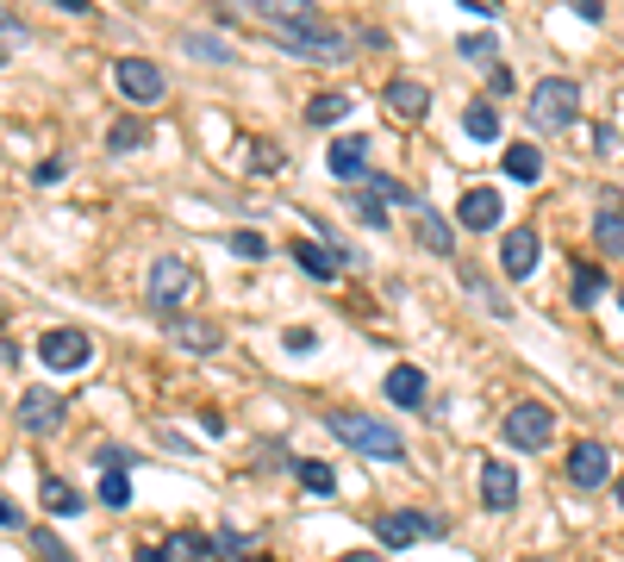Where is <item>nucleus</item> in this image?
<instances>
[{"label": "nucleus", "mask_w": 624, "mask_h": 562, "mask_svg": "<svg viewBox=\"0 0 624 562\" xmlns=\"http://www.w3.org/2000/svg\"><path fill=\"white\" fill-rule=\"evenodd\" d=\"M324 425H331V437H344V444L356 450V457H374V462H399V457H406L399 432L387 425V419H374V412L331 407V412H324Z\"/></svg>", "instance_id": "nucleus-1"}, {"label": "nucleus", "mask_w": 624, "mask_h": 562, "mask_svg": "<svg viewBox=\"0 0 624 562\" xmlns=\"http://www.w3.org/2000/svg\"><path fill=\"white\" fill-rule=\"evenodd\" d=\"M194 294H200V269L188 263V256H156V263H150L144 301H150V312H156V319H181Z\"/></svg>", "instance_id": "nucleus-2"}, {"label": "nucleus", "mask_w": 624, "mask_h": 562, "mask_svg": "<svg viewBox=\"0 0 624 562\" xmlns=\"http://www.w3.org/2000/svg\"><path fill=\"white\" fill-rule=\"evenodd\" d=\"M574 113H581V88H574L569 76H544L537 88H531V101H524V119H531V131H569Z\"/></svg>", "instance_id": "nucleus-3"}, {"label": "nucleus", "mask_w": 624, "mask_h": 562, "mask_svg": "<svg viewBox=\"0 0 624 562\" xmlns=\"http://www.w3.org/2000/svg\"><path fill=\"white\" fill-rule=\"evenodd\" d=\"M38 362H44L50 375H75V369L94 362V337L81 332V325H50L38 337Z\"/></svg>", "instance_id": "nucleus-4"}, {"label": "nucleus", "mask_w": 624, "mask_h": 562, "mask_svg": "<svg viewBox=\"0 0 624 562\" xmlns=\"http://www.w3.org/2000/svg\"><path fill=\"white\" fill-rule=\"evenodd\" d=\"M549 437H556V412L544 400H519L499 419V444H512V450H549Z\"/></svg>", "instance_id": "nucleus-5"}, {"label": "nucleus", "mask_w": 624, "mask_h": 562, "mask_svg": "<svg viewBox=\"0 0 624 562\" xmlns=\"http://www.w3.org/2000/svg\"><path fill=\"white\" fill-rule=\"evenodd\" d=\"M281 51L338 69V63H349V38L344 31H331V26H294V31H281Z\"/></svg>", "instance_id": "nucleus-6"}, {"label": "nucleus", "mask_w": 624, "mask_h": 562, "mask_svg": "<svg viewBox=\"0 0 624 562\" xmlns=\"http://www.w3.org/2000/svg\"><path fill=\"white\" fill-rule=\"evenodd\" d=\"M113 88H119L131 106H156L169 94V76H163L150 56H119V63H113Z\"/></svg>", "instance_id": "nucleus-7"}, {"label": "nucleus", "mask_w": 624, "mask_h": 562, "mask_svg": "<svg viewBox=\"0 0 624 562\" xmlns=\"http://www.w3.org/2000/svg\"><path fill=\"white\" fill-rule=\"evenodd\" d=\"M449 525L437 512H381L374 519V537L387 544V550H406V544H431V537H444Z\"/></svg>", "instance_id": "nucleus-8"}, {"label": "nucleus", "mask_w": 624, "mask_h": 562, "mask_svg": "<svg viewBox=\"0 0 624 562\" xmlns=\"http://www.w3.org/2000/svg\"><path fill=\"white\" fill-rule=\"evenodd\" d=\"M569 482L581 487V494H599V487L612 482V444H599V437L569 444Z\"/></svg>", "instance_id": "nucleus-9"}, {"label": "nucleus", "mask_w": 624, "mask_h": 562, "mask_svg": "<svg viewBox=\"0 0 624 562\" xmlns=\"http://www.w3.org/2000/svg\"><path fill=\"white\" fill-rule=\"evenodd\" d=\"M206 557H213V537L200 532H175L163 544H138L131 550V562H206Z\"/></svg>", "instance_id": "nucleus-10"}, {"label": "nucleus", "mask_w": 624, "mask_h": 562, "mask_svg": "<svg viewBox=\"0 0 624 562\" xmlns=\"http://www.w3.org/2000/svg\"><path fill=\"white\" fill-rule=\"evenodd\" d=\"M594 244H599V256H624V194H619V188H599Z\"/></svg>", "instance_id": "nucleus-11"}, {"label": "nucleus", "mask_w": 624, "mask_h": 562, "mask_svg": "<svg viewBox=\"0 0 624 562\" xmlns=\"http://www.w3.org/2000/svg\"><path fill=\"white\" fill-rule=\"evenodd\" d=\"M244 13H256V20H269V26L294 31V26H324V13L313 7V0H238Z\"/></svg>", "instance_id": "nucleus-12"}, {"label": "nucleus", "mask_w": 624, "mask_h": 562, "mask_svg": "<svg viewBox=\"0 0 624 562\" xmlns=\"http://www.w3.org/2000/svg\"><path fill=\"white\" fill-rule=\"evenodd\" d=\"M63 412H69V400L63 394H50V387H38V394H20V425L31 437H50L56 425H63Z\"/></svg>", "instance_id": "nucleus-13"}, {"label": "nucleus", "mask_w": 624, "mask_h": 562, "mask_svg": "<svg viewBox=\"0 0 624 562\" xmlns=\"http://www.w3.org/2000/svg\"><path fill=\"white\" fill-rule=\"evenodd\" d=\"M537 256H544V244H537V231L531 226H512L506 238H499V269L512 281H524L531 269H537Z\"/></svg>", "instance_id": "nucleus-14"}, {"label": "nucleus", "mask_w": 624, "mask_h": 562, "mask_svg": "<svg viewBox=\"0 0 624 562\" xmlns=\"http://www.w3.org/2000/svg\"><path fill=\"white\" fill-rule=\"evenodd\" d=\"M512 500H519V469H512V462H499V457H487V462H481V507L506 512Z\"/></svg>", "instance_id": "nucleus-15"}, {"label": "nucleus", "mask_w": 624, "mask_h": 562, "mask_svg": "<svg viewBox=\"0 0 624 562\" xmlns=\"http://www.w3.org/2000/svg\"><path fill=\"white\" fill-rule=\"evenodd\" d=\"M381 101H387V113H394V119H406V126H412V119H424V113H431V88H424V81H412V76H394L387 88H381Z\"/></svg>", "instance_id": "nucleus-16"}, {"label": "nucleus", "mask_w": 624, "mask_h": 562, "mask_svg": "<svg viewBox=\"0 0 624 562\" xmlns=\"http://www.w3.org/2000/svg\"><path fill=\"white\" fill-rule=\"evenodd\" d=\"M499 213H506V194H499V188H469V194L456 201V219L469 231H494Z\"/></svg>", "instance_id": "nucleus-17"}, {"label": "nucleus", "mask_w": 624, "mask_h": 562, "mask_svg": "<svg viewBox=\"0 0 624 562\" xmlns=\"http://www.w3.org/2000/svg\"><path fill=\"white\" fill-rule=\"evenodd\" d=\"M324 169L338 181H369V138H338L324 151Z\"/></svg>", "instance_id": "nucleus-18"}, {"label": "nucleus", "mask_w": 624, "mask_h": 562, "mask_svg": "<svg viewBox=\"0 0 624 562\" xmlns=\"http://www.w3.org/2000/svg\"><path fill=\"white\" fill-rule=\"evenodd\" d=\"M406 213H412V231H419L424 251H431V256H449V219H444V213L424 201V194H412V206H406Z\"/></svg>", "instance_id": "nucleus-19"}, {"label": "nucleus", "mask_w": 624, "mask_h": 562, "mask_svg": "<svg viewBox=\"0 0 624 562\" xmlns=\"http://www.w3.org/2000/svg\"><path fill=\"white\" fill-rule=\"evenodd\" d=\"M387 400H394V407H424V369H412V362H394V369H387Z\"/></svg>", "instance_id": "nucleus-20"}, {"label": "nucleus", "mask_w": 624, "mask_h": 562, "mask_svg": "<svg viewBox=\"0 0 624 562\" xmlns=\"http://www.w3.org/2000/svg\"><path fill=\"white\" fill-rule=\"evenodd\" d=\"M294 269H306L313 281H331L338 269H344V256L324 251V244H306V238H300V244H294Z\"/></svg>", "instance_id": "nucleus-21"}, {"label": "nucleus", "mask_w": 624, "mask_h": 562, "mask_svg": "<svg viewBox=\"0 0 624 562\" xmlns=\"http://www.w3.org/2000/svg\"><path fill=\"white\" fill-rule=\"evenodd\" d=\"M169 337L181 344V350H194V357H206V350H219V325H206V319H169Z\"/></svg>", "instance_id": "nucleus-22"}, {"label": "nucleus", "mask_w": 624, "mask_h": 562, "mask_svg": "<svg viewBox=\"0 0 624 562\" xmlns=\"http://www.w3.org/2000/svg\"><path fill=\"white\" fill-rule=\"evenodd\" d=\"M462 131L481 138V144H499V106L494 101H469L462 106Z\"/></svg>", "instance_id": "nucleus-23"}, {"label": "nucleus", "mask_w": 624, "mask_h": 562, "mask_svg": "<svg viewBox=\"0 0 624 562\" xmlns=\"http://www.w3.org/2000/svg\"><path fill=\"white\" fill-rule=\"evenodd\" d=\"M569 294H574V307H594L599 294H606V269H594V263H574V269H569Z\"/></svg>", "instance_id": "nucleus-24"}, {"label": "nucleus", "mask_w": 624, "mask_h": 562, "mask_svg": "<svg viewBox=\"0 0 624 562\" xmlns=\"http://www.w3.org/2000/svg\"><path fill=\"white\" fill-rule=\"evenodd\" d=\"M38 500H44V512H63V519H75V512H88V500L75 494L69 482H56V475H44V487H38Z\"/></svg>", "instance_id": "nucleus-25"}, {"label": "nucleus", "mask_w": 624, "mask_h": 562, "mask_svg": "<svg viewBox=\"0 0 624 562\" xmlns=\"http://www.w3.org/2000/svg\"><path fill=\"white\" fill-rule=\"evenodd\" d=\"M499 163H506V176H512V181H537V176H544V151H537V144H506Z\"/></svg>", "instance_id": "nucleus-26"}, {"label": "nucleus", "mask_w": 624, "mask_h": 562, "mask_svg": "<svg viewBox=\"0 0 624 562\" xmlns=\"http://www.w3.org/2000/svg\"><path fill=\"white\" fill-rule=\"evenodd\" d=\"M294 475H300V487H306V494H338V475H331V462H319V457L294 462Z\"/></svg>", "instance_id": "nucleus-27"}, {"label": "nucleus", "mask_w": 624, "mask_h": 562, "mask_svg": "<svg viewBox=\"0 0 624 562\" xmlns=\"http://www.w3.org/2000/svg\"><path fill=\"white\" fill-rule=\"evenodd\" d=\"M250 176H275V169H281V163H288V151H281V144H269V138H250Z\"/></svg>", "instance_id": "nucleus-28"}, {"label": "nucleus", "mask_w": 624, "mask_h": 562, "mask_svg": "<svg viewBox=\"0 0 624 562\" xmlns=\"http://www.w3.org/2000/svg\"><path fill=\"white\" fill-rule=\"evenodd\" d=\"M349 101H356V94H319V101L306 106V119H313V126H338V119H349Z\"/></svg>", "instance_id": "nucleus-29"}, {"label": "nucleus", "mask_w": 624, "mask_h": 562, "mask_svg": "<svg viewBox=\"0 0 624 562\" xmlns=\"http://www.w3.org/2000/svg\"><path fill=\"white\" fill-rule=\"evenodd\" d=\"M100 507H106V512L131 507V482H125V469H106V475H100Z\"/></svg>", "instance_id": "nucleus-30"}, {"label": "nucleus", "mask_w": 624, "mask_h": 562, "mask_svg": "<svg viewBox=\"0 0 624 562\" xmlns=\"http://www.w3.org/2000/svg\"><path fill=\"white\" fill-rule=\"evenodd\" d=\"M138 144H150V131L138 126V119H119V126L106 131V151H113V156H131Z\"/></svg>", "instance_id": "nucleus-31"}, {"label": "nucleus", "mask_w": 624, "mask_h": 562, "mask_svg": "<svg viewBox=\"0 0 624 562\" xmlns=\"http://www.w3.org/2000/svg\"><path fill=\"white\" fill-rule=\"evenodd\" d=\"M25 544H31V557H38V562H81V557H75V550H69V544H63L56 532H31Z\"/></svg>", "instance_id": "nucleus-32"}, {"label": "nucleus", "mask_w": 624, "mask_h": 562, "mask_svg": "<svg viewBox=\"0 0 624 562\" xmlns=\"http://www.w3.org/2000/svg\"><path fill=\"white\" fill-rule=\"evenodd\" d=\"M213 557H219V562H250V537L238 532V525H219V537H213Z\"/></svg>", "instance_id": "nucleus-33"}, {"label": "nucleus", "mask_w": 624, "mask_h": 562, "mask_svg": "<svg viewBox=\"0 0 624 562\" xmlns=\"http://www.w3.org/2000/svg\"><path fill=\"white\" fill-rule=\"evenodd\" d=\"M456 51L469 56V63H487V69H494V56H499V38H494V31H469V38H456Z\"/></svg>", "instance_id": "nucleus-34"}, {"label": "nucleus", "mask_w": 624, "mask_h": 562, "mask_svg": "<svg viewBox=\"0 0 624 562\" xmlns=\"http://www.w3.org/2000/svg\"><path fill=\"white\" fill-rule=\"evenodd\" d=\"M225 251H231V256H250V263H263V256H269V238H263V231H231V238H225Z\"/></svg>", "instance_id": "nucleus-35"}, {"label": "nucleus", "mask_w": 624, "mask_h": 562, "mask_svg": "<svg viewBox=\"0 0 624 562\" xmlns=\"http://www.w3.org/2000/svg\"><path fill=\"white\" fill-rule=\"evenodd\" d=\"M356 219H362V226H387V206H381V194H356Z\"/></svg>", "instance_id": "nucleus-36"}, {"label": "nucleus", "mask_w": 624, "mask_h": 562, "mask_svg": "<svg viewBox=\"0 0 624 562\" xmlns=\"http://www.w3.org/2000/svg\"><path fill=\"white\" fill-rule=\"evenodd\" d=\"M131 462H138V457H131L125 444H100V450H94V469H131Z\"/></svg>", "instance_id": "nucleus-37"}, {"label": "nucleus", "mask_w": 624, "mask_h": 562, "mask_svg": "<svg viewBox=\"0 0 624 562\" xmlns=\"http://www.w3.org/2000/svg\"><path fill=\"white\" fill-rule=\"evenodd\" d=\"M188 51H194V56H213V63H231V51H225L219 38H200V31H188Z\"/></svg>", "instance_id": "nucleus-38"}, {"label": "nucleus", "mask_w": 624, "mask_h": 562, "mask_svg": "<svg viewBox=\"0 0 624 562\" xmlns=\"http://www.w3.org/2000/svg\"><path fill=\"white\" fill-rule=\"evenodd\" d=\"M487 94H494V101H506V94H512V69H506V63H494V69H487Z\"/></svg>", "instance_id": "nucleus-39"}, {"label": "nucleus", "mask_w": 624, "mask_h": 562, "mask_svg": "<svg viewBox=\"0 0 624 562\" xmlns=\"http://www.w3.org/2000/svg\"><path fill=\"white\" fill-rule=\"evenodd\" d=\"M63 169H69V163H63V156H44V163H38V169H31V181H38V188H50V181H63Z\"/></svg>", "instance_id": "nucleus-40"}, {"label": "nucleus", "mask_w": 624, "mask_h": 562, "mask_svg": "<svg viewBox=\"0 0 624 562\" xmlns=\"http://www.w3.org/2000/svg\"><path fill=\"white\" fill-rule=\"evenodd\" d=\"M288 350H294V357L319 350V332H313V325H294V332H288Z\"/></svg>", "instance_id": "nucleus-41"}, {"label": "nucleus", "mask_w": 624, "mask_h": 562, "mask_svg": "<svg viewBox=\"0 0 624 562\" xmlns=\"http://www.w3.org/2000/svg\"><path fill=\"white\" fill-rule=\"evenodd\" d=\"M0 31H7L13 44H25V26H20V20H13V13H7V7H0Z\"/></svg>", "instance_id": "nucleus-42"}, {"label": "nucleus", "mask_w": 624, "mask_h": 562, "mask_svg": "<svg viewBox=\"0 0 624 562\" xmlns=\"http://www.w3.org/2000/svg\"><path fill=\"white\" fill-rule=\"evenodd\" d=\"M574 13L581 20H606V0H574Z\"/></svg>", "instance_id": "nucleus-43"}, {"label": "nucleus", "mask_w": 624, "mask_h": 562, "mask_svg": "<svg viewBox=\"0 0 624 562\" xmlns=\"http://www.w3.org/2000/svg\"><path fill=\"white\" fill-rule=\"evenodd\" d=\"M13 362H20V350H13V344L0 337V369H13Z\"/></svg>", "instance_id": "nucleus-44"}, {"label": "nucleus", "mask_w": 624, "mask_h": 562, "mask_svg": "<svg viewBox=\"0 0 624 562\" xmlns=\"http://www.w3.org/2000/svg\"><path fill=\"white\" fill-rule=\"evenodd\" d=\"M0 525H20V507H13V500H0Z\"/></svg>", "instance_id": "nucleus-45"}, {"label": "nucleus", "mask_w": 624, "mask_h": 562, "mask_svg": "<svg viewBox=\"0 0 624 562\" xmlns=\"http://www.w3.org/2000/svg\"><path fill=\"white\" fill-rule=\"evenodd\" d=\"M50 7H63V13H88V0H50Z\"/></svg>", "instance_id": "nucleus-46"}, {"label": "nucleus", "mask_w": 624, "mask_h": 562, "mask_svg": "<svg viewBox=\"0 0 624 562\" xmlns=\"http://www.w3.org/2000/svg\"><path fill=\"white\" fill-rule=\"evenodd\" d=\"M344 562H374V557H369V550H349V557H344Z\"/></svg>", "instance_id": "nucleus-47"}, {"label": "nucleus", "mask_w": 624, "mask_h": 562, "mask_svg": "<svg viewBox=\"0 0 624 562\" xmlns=\"http://www.w3.org/2000/svg\"><path fill=\"white\" fill-rule=\"evenodd\" d=\"M619 507H624V482H619Z\"/></svg>", "instance_id": "nucleus-48"}, {"label": "nucleus", "mask_w": 624, "mask_h": 562, "mask_svg": "<svg viewBox=\"0 0 624 562\" xmlns=\"http://www.w3.org/2000/svg\"><path fill=\"white\" fill-rule=\"evenodd\" d=\"M0 63H7V44H0Z\"/></svg>", "instance_id": "nucleus-49"}, {"label": "nucleus", "mask_w": 624, "mask_h": 562, "mask_svg": "<svg viewBox=\"0 0 624 562\" xmlns=\"http://www.w3.org/2000/svg\"><path fill=\"white\" fill-rule=\"evenodd\" d=\"M619 307H624V288H619Z\"/></svg>", "instance_id": "nucleus-50"}, {"label": "nucleus", "mask_w": 624, "mask_h": 562, "mask_svg": "<svg viewBox=\"0 0 624 562\" xmlns=\"http://www.w3.org/2000/svg\"><path fill=\"white\" fill-rule=\"evenodd\" d=\"M531 562H544V557H531Z\"/></svg>", "instance_id": "nucleus-51"}]
</instances>
